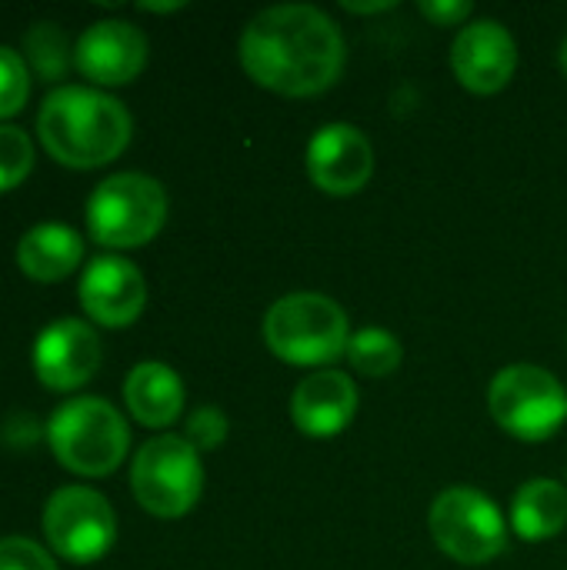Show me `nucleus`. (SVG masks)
<instances>
[{
  "label": "nucleus",
  "mask_w": 567,
  "mask_h": 570,
  "mask_svg": "<svg viewBox=\"0 0 567 570\" xmlns=\"http://www.w3.org/2000/svg\"><path fill=\"white\" fill-rule=\"evenodd\" d=\"M43 538L47 544L74 564H90L104 558L117 538V518L110 501L84 484H70L50 494L43 504Z\"/></svg>",
  "instance_id": "9"
},
{
  "label": "nucleus",
  "mask_w": 567,
  "mask_h": 570,
  "mask_svg": "<svg viewBox=\"0 0 567 570\" xmlns=\"http://www.w3.org/2000/svg\"><path fill=\"white\" fill-rule=\"evenodd\" d=\"M33 167V144L30 137L13 127V124H0V194L17 187Z\"/></svg>",
  "instance_id": "21"
},
{
  "label": "nucleus",
  "mask_w": 567,
  "mask_h": 570,
  "mask_svg": "<svg viewBox=\"0 0 567 570\" xmlns=\"http://www.w3.org/2000/svg\"><path fill=\"white\" fill-rule=\"evenodd\" d=\"M348 361H351L354 374H361V377H388L401 367L404 347L384 327H361L358 334H351Z\"/></svg>",
  "instance_id": "19"
},
{
  "label": "nucleus",
  "mask_w": 567,
  "mask_h": 570,
  "mask_svg": "<svg viewBox=\"0 0 567 570\" xmlns=\"http://www.w3.org/2000/svg\"><path fill=\"white\" fill-rule=\"evenodd\" d=\"M451 70L471 94H498L518 70V43L501 20H471L451 43Z\"/></svg>",
  "instance_id": "11"
},
{
  "label": "nucleus",
  "mask_w": 567,
  "mask_h": 570,
  "mask_svg": "<svg viewBox=\"0 0 567 570\" xmlns=\"http://www.w3.org/2000/svg\"><path fill=\"white\" fill-rule=\"evenodd\" d=\"M227 431H231L227 414H224L221 407L204 404V407L190 411V417H187V434H184V438L194 444L197 454H204V451L221 448V444L227 441Z\"/></svg>",
  "instance_id": "23"
},
{
  "label": "nucleus",
  "mask_w": 567,
  "mask_h": 570,
  "mask_svg": "<svg viewBox=\"0 0 567 570\" xmlns=\"http://www.w3.org/2000/svg\"><path fill=\"white\" fill-rule=\"evenodd\" d=\"M488 411L505 434L525 444H541L565 424V384L548 367L508 364L488 384Z\"/></svg>",
  "instance_id": "6"
},
{
  "label": "nucleus",
  "mask_w": 567,
  "mask_h": 570,
  "mask_svg": "<svg viewBox=\"0 0 567 570\" xmlns=\"http://www.w3.org/2000/svg\"><path fill=\"white\" fill-rule=\"evenodd\" d=\"M558 63H561V70H565V77H567V37H565V43H561V53H558Z\"/></svg>",
  "instance_id": "28"
},
{
  "label": "nucleus",
  "mask_w": 567,
  "mask_h": 570,
  "mask_svg": "<svg viewBox=\"0 0 567 570\" xmlns=\"http://www.w3.org/2000/svg\"><path fill=\"white\" fill-rule=\"evenodd\" d=\"M30 94V73L17 50L0 43V120L17 114Z\"/></svg>",
  "instance_id": "22"
},
{
  "label": "nucleus",
  "mask_w": 567,
  "mask_h": 570,
  "mask_svg": "<svg viewBox=\"0 0 567 570\" xmlns=\"http://www.w3.org/2000/svg\"><path fill=\"white\" fill-rule=\"evenodd\" d=\"M80 304L90 321L104 327H127L144 314L147 281L127 257H94L80 277Z\"/></svg>",
  "instance_id": "13"
},
{
  "label": "nucleus",
  "mask_w": 567,
  "mask_h": 570,
  "mask_svg": "<svg viewBox=\"0 0 567 570\" xmlns=\"http://www.w3.org/2000/svg\"><path fill=\"white\" fill-rule=\"evenodd\" d=\"M184 3H140V10H154V13H167V10H180Z\"/></svg>",
  "instance_id": "27"
},
{
  "label": "nucleus",
  "mask_w": 567,
  "mask_h": 570,
  "mask_svg": "<svg viewBox=\"0 0 567 570\" xmlns=\"http://www.w3.org/2000/svg\"><path fill=\"white\" fill-rule=\"evenodd\" d=\"M130 488L137 504L164 521L184 518L204 494V464L187 438H150L130 464Z\"/></svg>",
  "instance_id": "7"
},
{
  "label": "nucleus",
  "mask_w": 567,
  "mask_h": 570,
  "mask_svg": "<svg viewBox=\"0 0 567 570\" xmlns=\"http://www.w3.org/2000/svg\"><path fill=\"white\" fill-rule=\"evenodd\" d=\"M23 53L30 60V67L43 77V80H60L63 70L70 67V43H67V33L43 20V23H33L23 37Z\"/></svg>",
  "instance_id": "20"
},
{
  "label": "nucleus",
  "mask_w": 567,
  "mask_h": 570,
  "mask_svg": "<svg viewBox=\"0 0 567 570\" xmlns=\"http://www.w3.org/2000/svg\"><path fill=\"white\" fill-rule=\"evenodd\" d=\"M567 524V491L555 478H531L511 501V531L528 541H551Z\"/></svg>",
  "instance_id": "18"
},
{
  "label": "nucleus",
  "mask_w": 567,
  "mask_h": 570,
  "mask_svg": "<svg viewBox=\"0 0 567 570\" xmlns=\"http://www.w3.org/2000/svg\"><path fill=\"white\" fill-rule=\"evenodd\" d=\"M431 541L465 568L491 564L508 548V518L478 488H448L428 511Z\"/></svg>",
  "instance_id": "8"
},
{
  "label": "nucleus",
  "mask_w": 567,
  "mask_h": 570,
  "mask_svg": "<svg viewBox=\"0 0 567 570\" xmlns=\"http://www.w3.org/2000/svg\"><path fill=\"white\" fill-rule=\"evenodd\" d=\"M74 63L87 80L107 87L130 83L147 63V37L130 20H97L80 33Z\"/></svg>",
  "instance_id": "14"
},
{
  "label": "nucleus",
  "mask_w": 567,
  "mask_h": 570,
  "mask_svg": "<svg viewBox=\"0 0 567 570\" xmlns=\"http://www.w3.org/2000/svg\"><path fill=\"white\" fill-rule=\"evenodd\" d=\"M358 414V384L351 374L324 367L307 374L291 394V421L301 434L328 441L351 428Z\"/></svg>",
  "instance_id": "15"
},
{
  "label": "nucleus",
  "mask_w": 567,
  "mask_h": 570,
  "mask_svg": "<svg viewBox=\"0 0 567 570\" xmlns=\"http://www.w3.org/2000/svg\"><path fill=\"white\" fill-rule=\"evenodd\" d=\"M100 367V337L77 317H60L33 341V371L50 391H74Z\"/></svg>",
  "instance_id": "12"
},
{
  "label": "nucleus",
  "mask_w": 567,
  "mask_h": 570,
  "mask_svg": "<svg viewBox=\"0 0 567 570\" xmlns=\"http://www.w3.org/2000/svg\"><path fill=\"white\" fill-rule=\"evenodd\" d=\"M264 344L284 364L324 371V364L348 357L351 321L344 307L328 294H284L264 314Z\"/></svg>",
  "instance_id": "3"
},
{
  "label": "nucleus",
  "mask_w": 567,
  "mask_h": 570,
  "mask_svg": "<svg viewBox=\"0 0 567 570\" xmlns=\"http://www.w3.org/2000/svg\"><path fill=\"white\" fill-rule=\"evenodd\" d=\"M307 177L331 197H351L374 177V144L354 124H324L314 130L307 154Z\"/></svg>",
  "instance_id": "10"
},
{
  "label": "nucleus",
  "mask_w": 567,
  "mask_h": 570,
  "mask_svg": "<svg viewBox=\"0 0 567 570\" xmlns=\"http://www.w3.org/2000/svg\"><path fill=\"white\" fill-rule=\"evenodd\" d=\"M167 220V194L160 180L124 170L110 174L87 197V230L104 247H140L157 237Z\"/></svg>",
  "instance_id": "5"
},
{
  "label": "nucleus",
  "mask_w": 567,
  "mask_h": 570,
  "mask_svg": "<svg viewBox=\"0 0 567 570\" xmlns=\"http://www.w3.org/2000/svg\"><path fill=\"white\" fill-rule=\"evenodd\" d=\"M134 120L127 107L97 90L67 83L43 97L37 114V134L47 154L63 167H100L124 154Z\"/></svg>",
  "instance_id": "2"
},
{
  "label": "nucleus",
  "mask_w": 567,
  "mask_h": 570,
  "mask_svg": "<svg viewBox=\"0 0 567 570\" xmlns=\"http://www.w3.org/2000/svg\"><path fill=\"white\" fill-rule=\"evenodd\" d=\"M394 3L391 0H371V3H354V0H344V10H351V13H384V10H391Z\"/></svg>",
  "instance_id": "26"
},
{
  "label": "nucleus",
  "mask_w": 567,
  "mask_h": 570,
  "mask_svg": "<svg viewBox=\"0 0 567 570\" xmlns=\"http://www.w3.org/2000/svg\"><path fill=\"white\" fill-rule=\"evenodd\" d=\"M47 441L67 471L80 478H104L120 468L130 448V431L110 401L74 397L47 421Z\"/></svg>",
  "instance_id": "4"
},
{
  "label": "nucleus",
  "mask_w": 567,
  "mask_h": 570,
  "mask_svg": "<svg viewBox=\"0 0 567 570\" xmlns=\"http://www.w3.org/2000/svg\"><path fill=\"white\" fill-rule=\"evenodd\" d=\"M418 10L434 27H465V23H471L475 3H468V0H421Z\"/></svg>",
  "instance_id": "25"
},
{
  "label": "nucleus",
  "mask_w": 567,
  "mask_h": 570,
  "mask_svg": "<svg viewBox=\"0 0 567 570\" xmlns=\"http://www.w3.org/2000/svg\"><path fill=\"white\" fill-rule=\"evenodd\" d=\"M244 73L281 97H317L331 90L348 63V43L334 17L311 3L261 10L237 43Z\"/></svg>",
  "instance_id": "1"
},
{
  "label": "nucleus",
  "mask_w": 567,
  "mask_h": 570,
  "mask_svg": "<svg viewBox=\"0 0 567 570\" xmlns=\"http://www.w3.org/2000/svg\"><path fill=\"white\" fill-rule=\"evenodd\" d=\"M84 257V240L67 224H37L17 244V267L33 281H63Z\"/></svg>",
  "instance_id": "17"
},
{
  "label": "nucleus",
  "mask_w": 567,
  "mask_h": 570,
  "mask_svg": "<svg viewBox=\"0 0 567 570\" xmlns=\"http://www.w3.org/2000/svg\"><path fill=\"white\" fill-rule=\"evenodd\" d=\"M0 570H57V564L30 538H0Z\"/></svg>",
  "instance_id": "24"
},
{
  "label": "nucleus",
  "mask_w": 567,
  "mask_h": 570,
  "mask_svg": "<svg viewBox=\"0 0 567 570\" xmlns=\"http://www.w3.org/2000/svg\"><path fill=\"white\" fill-rule=\"evenodd\" d=\"M124 401L144 428H170L184 411V381L160 361L137 364L124 381Z\"/></svg>",
  "instance_id": "16"
}]
</instances>
